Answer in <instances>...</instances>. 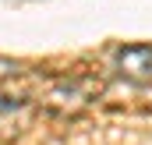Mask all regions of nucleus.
<instances>
[{"label":"nucleus","mask_w":152,"mask_h":145,"mask_svg":"<svg viewBox=\"0 0 152 145\" xmlns=\"http://www.w3.org/2000/svg\"><path fill=\"white\" fill-rule=\"evenodd\" d=\"M96 96H99V81L81 78V74H71V78L50 81L42 103H46V110H53V113H78V110L88 106Z\"/></svg>","instance_id":"1"},{"label":"nucleus","mask_w":152,"mask_h":145,"mask_svg":"<svg viewBox=\"0 0 152 145\" xmlns=\"http://www.w3.org/2000/svg\"><path fill=\"white\" fill-rule=\"evenodd\" d=\"M117 64H120V74L145 81V78H152V46H124Z\"/></svg>","instance_id":"2"}]
</instances>
